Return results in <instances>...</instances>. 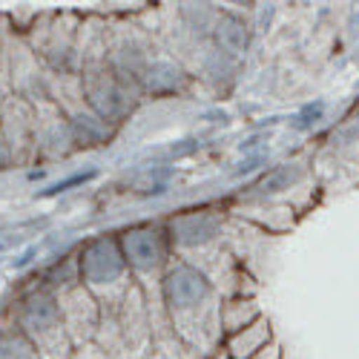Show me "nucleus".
I'll use <instances>...</instances> for the list:
<instances>
[{"instance_id":"obj_1","label":"nucleus","mask_w":359,"mask_h":359,"mask_svg":"<svg viewBox=\"0 0 359 359\" xmlns=\"http://www.w3.org/2000/svg\"><path fill=\"white\" fill-rule=\"evenodd\" d=\"M158 293L172 331L182 342L201 351L204 356L224 345L219 287L201 267L175 259L167 267Z\"/></svg>"},{"instance_id":"obj_2","label":"nucleus","mask_w":359,"mask_h":359,"mask_svg":"<svg viewBox=\"0 0 359 359\" xmlns=\"http://www.w3.org/2000/svg\"><path fill=\"white\" fill-rule=\"evenodd\" d=\"M78 271H81V285L104 308H118L127 290L135 285L121 242H118V233H101L86 238L78 248Z\"/></svg>"},{"instance_id":"obj_3","label":"nucleus","mask_w":359,"mask_h":359,"mask_svg":"<svg viewBox=\"0 0 359 359\" xmlns=\"http://www.w3.org/2000/svg\"><path fill=\"white\" fill-rule=\"evenodd\" d=\"M18 327L32 339L41 359H72L75 345L67 334L57 293H52L49 287H35L20 302Z\"/></svg>"},{"instance_id":"obj_4","label":"nucleus","mask_w":359,"mask_h":359,"mask_svg":"<svg viewBox=\"0 0 359 359\" xmlns=\"http://www.w3.org/2000/svg\"><path fill=\"white\" fill-rule=\"evenodd\" d=\"M118 242H121L124 259L133 271V279L147 287L153 282L156 287L161 285L167 267L172 264V248H170V236L164 224H130L118 233Z\"/></svg>"},{"instance_id":"obj_5","label":"nucleus","mask_w":359,"mask_h":359,"mask_svg":"<svg viewBox=\"0 0 359 359\" xmlns=\"http://www.w3.org/2000/svg\"><path fill=\"white\" fill-rule=\"evenodd\" d=\"M167 236H170V248L172 253H198V250H210L213 245L222 242L224 236V213L216 207H196V210L175 213L164 222Z\"/></svg>"},{"instance_id":"obj_6","label":"nucleus","mask_w":359,"mask_h":359,"mask_svg":"<svg viewBox=\"0 0 359 359\" xmlns=\"http://www.w3.org/2000/svg\"><path fill=\"white\" fill-rule=\"evenodd\" d=\"M57 302H61V316H64L72 345L81 348V345L95 342L98 327H101V313H104V305L98 299L83 285H75L57 296Z\"/></svg>"},{"instance_id":"obj_7","label":"nucleus","mask_w":359,"mask_h":359,"mask_svg":"<svg viewBox=\"0 0 359 359\" xmlns=\"http://www.w3.org/2000/svg\"><path fill=\"white\" fill-rule=\"evenodd\" d=\"M308 164L305 161H287V164H279V167H271L267 172H262L250 187L242 190V198L245 201H253V204H264L276 196H285L287 190L299 187L308 182Z\"/></svg>"},{"instance_id":"obj_8","label":"nucleus","mask_w":359,"mask_h":359,"mask_svg":"<svg viewBox=\"0 0 359 359\" xmlns=\"http://www.w3.org/2000/svg\"><path fill=\"white\" fill-rule=\"evenodd\" d=\"M325 153L334 158V164L342 172H351L353 178H359V112H351L327 133Z\"/></svg>"},{"instance_id":"obj_9","label":"nucleus","mask_w":359,"mask_h":359,"mask_svg":"<svg viewBox=\"0 0 359 359\" xmlns=\"http://www.w3.org/2000/svg\"><path fill=\"white\" fill-rule=\"evenodd\" d=\"M190 86V72L172 57H153L141 78V93L147 95H182Z\"/></svg>"},{"instance_id":"obj_10","label":"nucleus","mask_w":359,"mask_h":359,"mask_svg":"<svg viewBox=\"0 0 359 359\" xmlns=\"http://www.w3.org/2000/svg\"><path fill=\"white\" fill-rule=\"evenodd\" d=\"M75 149L72 133H69V118L55 112L43 124H35V153L43 158H67Z\"/></svg>"},{"instance_id":"obj_11","label":"nucleus","mask_w":359,"mask_h":359,"mask_svg":"<svg viewBox=\"0 0 359 359\" xmlns=\"http://www.w3.org/2000/svg\"><path fill=\"white\" fill-rule=\"evenodd\" d=\"M210 43L216 49H222L224 55H230L233 61H238L250 46V29H248L245 18H238L233 12H219Z\"/></svg>"},{"instance_id":"obj_12","label":"nucleus","mask_w":359,"mask_h":359,"mask_svg":"<svg viewBox=\"0 0 359 359\" xmlns=\"http://www.w3.org/2000/svg\"><path fill=\"white\" fill-rule=\"evenodd\" d=\"M273 342V322L271 316H259L256 322H250L248 327H242L238 334L224 339V348L230 353V359H250L253 353H259L262 348H267Z\"/></svg>"},{"instance_id":"obj_13","label":"nucleus","mask_w":359,"mask_h":359,"mask_svg":"<svg viewBox=\"0 0 359 359\" xmlns=\"http://www.w3.org/2000/svg\"><path fill=\"white\" fill-rule=\"evenodd\" d=\"M69 133H72V144L75 147H101L112 138V124H107L101 115H95L89 107H81L69 115Z\"/></svg>"},{"instance_id":"obj_14","label":"nucleus","mask_w":359,"mask_h":359,"mask_svg":"<svg viewBox=\"0 0 359 359\" xmlns=\"http://www.w3.org/2000/svg\"><path fill=\"white\" fill-rule=\"evenodd\" d=\"M262 316V308L253 296H227L222 299V334L224 339L238 334L242 327L256 322Z\"/></svg>"},{"instance_id":"obj_15","label":"nucleus","mask_w":359,"mask_h":359,"mask_svg":"<svg viewBox=\"0 0 359 359\" xmlns=\"http://www.w3.org/2000/svg\"><path fill=\"white\" fill-rule=\"evenodd\" d=\"M178 15H182V23L198 41L213 38V26H216V18H219L216 6H210V4H182L178 6Z\"/></svg>"},{"instance_id":"obj_16","label":"nucleus","mask_w":359,"mask_h":359,"mask_svg":"<svg viewBox=\"0 0 359 359\" xmlns=\"http://www.w3.org/2000/svg\"><path fill=\"white\" fill-rule=\"evenodd\" d=\"M0 359H41V353L32 345V339L18 325H12L0 331Z\"/></svg>"},{"instance_id":"obj_17","label":"nucleus","mask_w":359,"mask_h":359,"mask_svg":"<svg viewBox=\"0 0 359 359\" xmlns=\"http://www.w3.org/2000/svg\"><path fill=\"white\" fill-rule=\"evenodd\" d=\"M201 72L210 78L216 86H222V83H230L233 81V75H236V61L230 55H224L222 49H216L213 43L207 46V52L201 55Z\"/></svg>"},{"instance_id":"obj_18","label":"nucleus","mask_w":359,"mask_h":359,"mask_svg":"<svg viewBox=\"0 0 359 359\" xmlns=\"http://www.w3.org/2000/svg\"><path fill=\"white\" fill-rule=\"evenodd\" d=\"M72 359H109V356H107V351H101V345H98V342H89V345L75 348Z\"/></svg>"},{"instance_id":"obj_19","label":"nucleus","mask_w":359,"mask_h":359,"mask_svg":"<svg viewBox=\"0 0 359 359\" xmlns=\"http://www.w3.org/2000/svg\"><path fill=\"white\" fill-rule=\"evenodd\" d=\"M250 359H285V351H282V345L273 339L271 345H267V348H262L259 353H253Z\"/></svg>"},{"instance_id":"obj_20","label":"nucleus","mask_w":359,"mask_h":359,"mask_svg":"<svg viewBox=\"0 0 359 359\" xmlns=\"http://www.w3.org/2000/svg\"><path fill=\"white\" fill-rule=\"evenodd\" d=\"M12 149H9V144H6V138H0V170H6L9 164H12Z\"/></svg>"},{"instance_id":"obj_21","label":"nucleus","mask_w":359,"mask_h":359,"mask_svg":"<svg viewBox=\"0 0 359 359\" xmlns=\"http://www.w3.org/2000/svg\"><path fill=\"white\" fill-rule=\"evenodd\" d=\"M353 112H359V101H356V107H353Z\"/></svg>"}]
</instances>
